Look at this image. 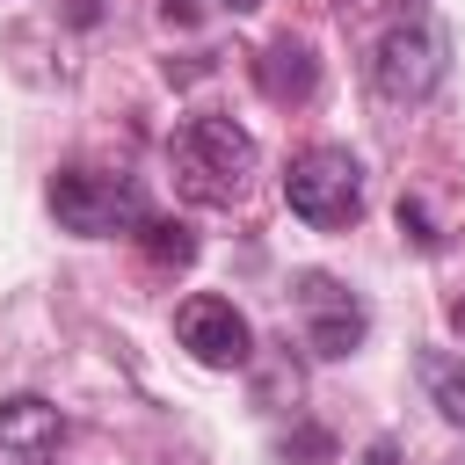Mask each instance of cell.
Wrapping results in <instances>:
<instances>
[{
    "instance_id": "1",
    "label": "cell",
    "mask_w": 465,
    "mask_h": 465,
    "mask_svg": "<svg viewBox=\"0 0 465 465\" xmlns=\"http://www.w3.org/2000/svg\"><path fill=\"white\" fill-rule=\"evenodd\" d=\"M174 174L196 203H232L254 174V138L232 116H189L174 131Z\"/></svg>"
},
{
    "instance_id": "2",
    "label": "cell",
    "mask_w": 465,
    "mask_h": 465,
    "mask_svg": "<svg viewBox=\"0 0 465 465\" xmlns=\"http://www.w3.org/2000/svg\"><path fill=\"white\" fill-rule=\"evenodd\" d=\"M283 203L305 225H320V232L356 225L363 218V167H356V153L349 145H305L291 160V174H283Z\"/></svg>"
},
{
    "instance_id": "3",
    "label": "cell",
    "mask_w": 465,
    "mask_h": 465,
    "mask_svg": "<svg viewBox=\"0 0 465 465\" xmlns=\"http://www.w3.org/2000/svg\"><path fill=\"white\" fill-rule=\"evenodd\" d=\"M51 211H58L65 232H87V240L131 232V225L153 218L145 196H138V182H131V174H102V167H65V174H51Z\"/></svg>"
},
{
    "instance_id": "4",
    "label": "cell",
    "mask_w": 465,
    "mask_h": 465,
    "mask_svg": "<svg viewBox=\"0 0 465 465\" xmlns=\"http://www.w3.org/2000/svg\"><path fill=\"white\" fill-rule=\"evenodd\" d=\"M443 73H450V44H443V29L429 15L392 22L385 44H378V58H371V80H378L385 102H421V94L443 87Z\"/></svg>"
},
{
    "instance_id": "5",
    "label": "cell",
    "mask_w": 465,
    "mask_h": 465,
    "mask_svg": "<svg viewBox=\"0 0 465 465\" xmlns=\"http://www.w3.org/2000/svg\"><path fill=\"white\" fill-rule=\"evenodd\" d=\"M174 334H182V349L196 356V363H211V371H240L247 356H254V327H247V312L232 305V298H189L182 312H174Z\"/></svg>"
},
{
    "instance_id": "6",
    "label": "cell",
    "mask_w": 465,
    "mask_h": 465,
    "mask_svg": "<svg viewBox=\"0 0 465 465\" xmlns=\"http://www.w3.org/2000/svg\"><path fill=\"white\" fill-rule=\"evenodd\" d=\"M298 305H305V341L312 356H349L371 334V312L334 283V276H298Z\"/></svg>"
},
{
    "instance_id": "7",
    "label": "cell",
    "mask_w": 465,
    "mask_h": 465,
    "mask_svg": "<svg viewBox=\"0 0 465 465\" xmlns=\"http://www.w3.org/2000/svg\"><path fill=\"white\" fill-rule=\"evenodd\" d=\"M58 436H65V421L51 400H36V392L0 400V465H51Z\"/></svg>"
},
{
    "instance_id": "8",
    "label": "cell",
    "mask_w": 465,
    "mask_h": 465,
    "mask_svg": "<svg viewBox=\"0 0 465 465\" xmlns=\"http://www.w3.org/2000/svg\"><path fill=\"white\" fill-rule=\"evenodd\" d=\"M254 80H262V94H269V102H305V94H312V80H320V65H312V44H298V36H276V44L254 58Z\"/></svg>"
},
{
    "instance_id": "9",
    "label": "cell",
    "mask_w": 465,
    "mask_h": 465,
    "mask_svg": "<svg viewBox=\"0 0 465 465\" xmlns=\"http://www.w3.org/2000/svg\"><path fill=\"white\" fill-rule=\"evenodd\" d=\"M421 392H429V407H436L450 429H465V363H458V356L429 349V356H421Z\"/></svg>"
},
{
    "instance_id": "10",
    "label": "cell",
    "mask_w": 465,
    "mask_h": 465,
    "mask_svg": "<svg viewBox=\"0 0 465 465\" xmlns=\"http://www.w3.org/2000/svg\"><path fill=\"white\" fill-rule=\"evenodd\" d=\"M138 232H145V254H153L160 269H189V262H196V240H189V225H174V218H145Z\"/></svg>"
},
{
    "instance_id": "11",
    "label": "cell",
    "mask_w": 465,
    "mask_h": 465,
    "mask_svg": "<svg viewBox=\"0 0 465 465\" xmlns=\"http://www.w3.org/2000/svg\"><path fill=\"white\" fill-rule=\"evenodd\" d=\"M400 232H414L421 247H436V232H429V218H421V203H407V196H400Z\"/></svg>"
},
{
    "instance_id": "12",
    "label": "cell",
    "mask_w": 465,
    "mask_h": 465,
    "mask_svg": "<svg viewBox=\"0 0 465 465\" xmlns=\"http://www.w3.org/2000/svg\"><path fill=\"white\" fill-rule=\"evenodd\" d=\"M363 465H400V443H371V450H363Z\"/></svg>"
},
{
    "instance_id": "13",
    "label": "cell",
    "mask_w": 465,
    "mask_h": 465,
    "mask_svg": "<svg viewBox=\"0 0 465 465\" xmlns=\"http://www.w3.org/2000/svg\"><path fill=\"white\" fill-rule=\"evenodd\" d=\"M450 327H458V334H465V298H458V305H450Z\"/></svg>"
},
{
    "instance_id": "14",
    "label": "cell",
    "mask_w": 465,
    "mask_h": 465,
    "mask_svg": "<svg viewBox=\"0 0 465 465\" xmlns=\"http://www.w3.org/2000/svg\"><path fill=\"white\" fill-rule=\"evenodd\" d=\"M225 7H262V0H225Z\"/></svg>"
}]
</instances>
